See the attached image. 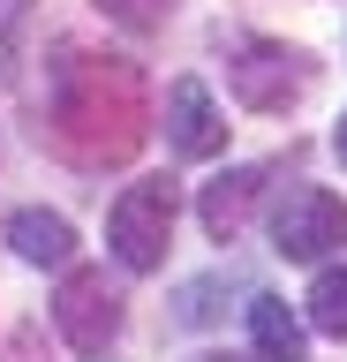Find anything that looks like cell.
Returning <instances> with one entry per match:
<instances>
[{"mask_svg":"<svg viewBox=\"0 0 347 362\" xmlns=\"http://www.w3.org/2000/svg\"><path fill=\"white\" fill-rule=\"evenodd\" d=\"M151 136V83H143L136 61H114V53H76L61 61V83H53V144L76 158V166H129Z\"/></svg>","mask_w":347,"mask_h":362,"instance_id":"1","label":"cell"},{"mask_svg":"<svg viewBox=\"0 0 347 362\" xmlns=\"http://www.w3.org/2000/svg\"><path fill=\"white\" fill-rule=\"evenodd\" d=\"M174 181H129L106 211V249L121 257V272H159L166 264V242H174Z\"/></svg>","mask_w":347,"mask_h":362,"instance_id":"2","label":"cell"},{"mask_svg":"<svg viewBox=\"0 0 347 362\" xmlns=\"http://www.w3.org/2000/svg\"><path fill=\"white\" fill-rule=\"evenodd\" d=\"M227 83H234V98L249 113H287L310 90V53H295L287 38H234Z\"/></svg>","mask_w":347,"mask_h":362,"instance_id":"3","label":"cell"},{"mask_svg":"<svg viewBox=\"0 0 347 362\" xmlns=\"http://www.w3.org/2000/svg\"><path fill=\"white\" fill-rule=\"evenodd\" d=\"M121 302L129 294L106 279V264H76L61 279V294H53V325H61V339L76 355H106L114 332H121Z\"/></svg>","mask_w":347,"mask_h":362,"instance_id":"4","label":"cell"},{"mask_svg":"<svg viewBox=\"0 0 347 362\" xmlns=\"http://www.w3.org/2000/svg\"><path fill=\"white\" fill-rule=\"evenodd\" d=\"M272 249L295 264H317L332 249H347V197L332 189H287L272 211Z\"/></svg>","mask_w":347,"mask_h":362,"instance_id":"5","label":"cell"},{"mask_svg":"<svg viewBox=\"0 0 347 362\" xmlns=\"http://www.w3.org/2000/svg\"><path fill=\"white\" fill-rule=\"evenodd\" d=\"M166 144L182 158H211L227 144V113L211 106V90L196 83V76H174V83H166Z\"/></svg>","mask_w":347,"mask_h":362,"instance_id":"6","label":"cell"},{"mask_svg":"<svg viewBox=\"0 0 347 362\" xmlns=\"http://www.w3.org/2000/svg\"><path fill=\"white\" fill-rule=\"evenodd\" d=\"M257 189H264V166H227L219 181H204V197H196V219H204L211 242H234V234L249 226Z\"/></svg>","mask_w":347,"mask_h":362,"instance_id":"7","label":"cell"},{"mask_svg":"<svg viewBox=\"0 0 347 362\" xmlns=\"http://www.w3.org/2000/svg\"><path fill=\"white\" fill-rule=\"evenodd\" d=\"M8 249L23 257V264H38V272H69V257H76V226L61 219V211H16L8 219Z\"/></svg>","mask_w":347,"mask_h":362,"instance_id":"8","label":"cell"},{"mask_svg":"<svg viewBox=\"0 0 347 362\" xmlns=\"http://www.w3.org/2000/svg\"><path fill=\"white\" fill-rule=\"evenodd\" d=\"M249 339H257V362H302L310 355V332H302V317L279 294H249Z\"/></svg>","mask_w":347,"mask_h":362,"instance_id":"9","label":"cell"},{"mask_svg":"<svg viewBox=\"0 0 347 362\" xmlns=\"http://www.w3.org/2000/svg\"><path fill=\"white\" fill-rule=\"evenodd\" d=\"M310 332L347 339V264H324L310 279Z\"/></svg>","mask_w":347,"mask_h":362,"instance_id":"10","label":"cell"},{"mask_svg":"<svg viewBox=\"0 0 347 362\" xmlns=\"http://www.w3.org/2000/svg\"><path fill=\"white\" fill-rule=\"evenodd\" d=\"M106 23H121V30H159V23H174V8L182 0H91Z\"/></svg>","mask_w":347,"mask_h":362,"instance_id":"11","label":"cell"},{"mask_svg":"<svg viewBox=\"0 0 347 362\" xmlns=\"http://www.w3.org/2000/svg\"><path fill=\"white\" fill-rule=\"evenodd\" d=\"M332 151H340V158H347V121H340V136H332Z\"/></svg>","mask_w":347,"mask_h":362,"instance_id":"12","label":"cell"},{"mask_svg":"<svg viewBox=\"0 0 347 362\" xmlns=\"http://www.w3.org/2000/svg\"><path fill=\"white\" fill-rule=\"evenodd\" d=\"M196 362H234V355H196Z\"/></svg>","mask_w":347,"mask_h":362,"instance_id":"13","label":"cell"}]
</instances>
